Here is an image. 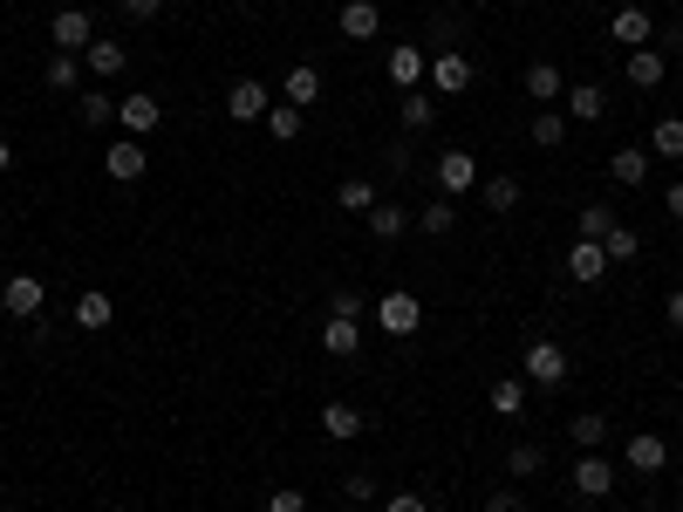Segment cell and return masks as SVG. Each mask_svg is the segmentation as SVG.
I'll use <instances>...</instances> for the list:
<instances>
[{
	"label": "cell",
	"mask_w": 683,
	"mask_h": 512,
	"mask_svg": "<svg viewBox=\"0 0 683 512\" xmlns=\"http://www.w3.org/2000/svg\"><path fill=\"white\" fill-rule=\"evenodd\" d=\"M369 315H376V328H383L390 342H403V336H417V328H424V301H417V294H403V288H390L383 301L369 307Z\"/></svg>",
	"instance_id": "6da1fadb"
},
{
	"label": "cell",
	"mask_w": 683,
	"mask_h": 512,
	"mask_svg": "<svg viewBox=\"0 0 683 512\" xmlns=\"http://www.w3.org/2000/svg\"><path fill=\"white\" fill-rule=\"evenodd\" d=\"M520 369H526L534 390H561V382H568V349L561 342H534V349L520 355Z\"/></svg>",
	"instance_id": "7a4b0ae2"
},
{
	"label": "cell",
	"mask_w": 683,
	"mask_h": 512,
	"mask_svg": "<svg viewBox=\"0 0 683 512\" xmlns=\"http://www.w3.org/2000/svg\"><path fill=\"white\" fill-rule=\"evenodd\" d=\"M424 89H431V96H465V89H472V56H459V48H438V56H431V75H424Z\"/></svg>",
	"instance_id": "3957f363"
},
{
	"label": "cell",
	"mask_w": 683,
	"mask_h": 512,
	"mask_svg": "<svg viewBox=\"0 0 683 512\" xmlns=\"http://www.w3.org/2000/svg\"><path fill=\"white\" fill-rule=\"evenodd\" d=\"M117 123H123V137L144 144V137L164 123V102H158V96H117Z\"/></svg>",
	"instance_id": "277c9868"
},
{
	"label": "cell",
	"mask_w": 683,
	"mask_h": 512,
	"mask_svg": "<svg viewBox=\"0 0 683 512\" xmlns=\"http://www.w3.org/2000/svg\"><path fill=\"white\" fill-rule=\"evenodd\" d=\"M48 41H56V48H62V56H83V48L96 41V21H89L83 8H62L56 21H48Z\"/></svg>",
	"instance_id": "5b68a950"
},
{
	"label": "cell",
	"mask_w": 683,
	"mask_h": 512,
	"mask_svg": "<svg viewBox=\"0 0 683 512\" xmlns=\"http://www.w3.org/2000/svg\"><path fill=\"white\" fill-rule=\"evenodd\" d=\"M383 69H390V83H397V96H403V89H424V75H431V56H424V48H417V41H397Z\"/></svg>",
	"instance_id": "8992f818"
},
{
	"label": "cell",
	"mask_w": 683,
	"mask_h": 512,
	"mask_svg": "<svg viewBox=\"0 0 683 512\" xmlns=\"http://www.w3.org/2000/svg\"><path fill=\"white\" fill-rule=\"evenodd\" d=\"M574 492H581V499H609V492H615V458L581 451V465H574Z\"/></svg>",
	"instance_id": "52a82bcc"
},
{
	"label": "cell",
	"mask_w": 683,
	"mask_h": 512,
	"mask_svg": "<svg viewBox=\"0 0 683 512\" xmlns=\"http://www.w3.org/2000/svg\"><path fill=\"white\" fill-rule=\"evenodd\" d=\"M225 110H233V123H260V117L273 110V89L253 83V75H240V83L225 89Z\"/></svg>",
	"instance_id": "ba28073f"
},
{
	"label": "cell",
	"mask_w": 683,
	"mask_h": 512,
	"mask_svg": "<svg viewBox=\"0 0 683 512\" xmlns=\"http://www.w3.org/2000/svg\"><path fill=\"white\" fill-rule=\"evenodd\" d=\"M103 171L117 178V185H137V178L150 171V150H144L137 137H117V144L103 150Z\"/></svg>",
	"instance_id": "9c48e42d"
},
{
	"label": "cell",
	"mask_w": 683,
	"mask_h": 512,
	"mask_svg": "<svg viewBox=\"0 0 683 512\" xmlns=\"http://www.w3.org/2000/svg\"><path fill=\"white\" fill-rule=\"evenodd\" d=\"M41 301H48V288H41L35 273H14L8 288H0V307H8L14 321H35V315H41Z\"/></svg>",
	"instance_id": "30bf717a"
},
{
	"label": "cell",
	"mask_w": 683,
	"mask_h": 512,
	"mask_svg": "<svg viewBox=\"0 0 683 512\" xmlns=\"http://www.w3.org/2000/svg\"><path fill=\"white\" fill-rule=\"evenodd\" d=\"M438 185H444V198L478 192V158H472V150H444V158H438Z\"/></svg>",
	"instance_id": "8fae6325"
},
{
	"label": "cell",
	"mask_w": 683,
	"mask_h": 512,
	"mask_svg": "<svg viewBox=\"0 0 683 512\" xmlns=\"http://www.w3.org/2000/svg\"><path fill=\"white\" fill-rule=\"evenodd\" d=\"M69 321L83 328V336H103V328L117 321V301L103 294V288H89V294H75V307H69Z\"/></svg>",
	"instance_id": "7c38bea8"
},
{
	"label": "cell",
	"mask_w": 683,
	"mask_h": 512,
	"mask_svg": "<svg viewBox=\"0 0 683 512\" xmlns=\"http://www.w3.org/2000/svg\"><path fill=\"white\" fill-rule=\"evenodd\" d=\"M629 472H643V478H656V472H663L670 465V444L663 438H656V430H636V438H629Z\"/></svg>",
	"instance_id": "4fadbf2b"
},
{
	"label": "cell",
	"mask_w": 683,
	"mask_h": 512,
	"mask_svg": "<svg viewBox=\"0 0 683 512\" xmlns=\"http://www.w3.org/2000/svg\"><path fill=\"white\" fill-rule=\"evenodd\" d=\"M601 273H609V253H601V240H574V246H568V280L595 288Z\"/></svg>",
	"instance_id": "5bb4252c"
},
{
	"label": "cell",
	"mask_w": 683,
	"mask_h": 512,
	"mask_svg": "<svg viewBox=\"0 0 683 512\" xmlns=\"http://www.w3.org/2000/svg\"><path fill=\"white\" fill-rule=\"evenodd\" d=\"M281 102H294V110H315V102H321V69H315V62H294L288 83H281Z\"/></svg>",
	"instance_id": "9a60e30c"
},
{
	"label": "cell",
	"mask_w": 683,
	"mask_h": 512,
	"mask_svg": "<svg viewBox=\"0 0 683 512\" xmlns=\"http://www.w3.org/2000/svg\"><path fill=\"white\" fill-rule=\"evenodd\" d=\"M526 397H534V382H526V376H499L492 390H486L492 417H526Z\"/></svg>",
	"instance_id": "2e32d148"
},
{
	"label": "cell",
	"mask_w": 683,
	"mask_h": 512,
	"mask_svg": "<svg viewBox=\"0 0 683 512\" xmlns=\"http://www.w3.org/2000/svg\"><path fill=\"white\" fill-rule=\"evenodd\" d=\"M123 62H131V48H123V41H89V48H83V69L96 75V83H117Z\"/></svg>",
	"instance_id": "e0dca14e"
},
{
	"label": "cell",
	"mask_w": 683,
	"mask_h": 512,
	"mask_svg": "<svg viewBox=\"0 0 683 512\" xmlns=\"http://www.w3.org/2000/svg\"><path fill=\"white\" fill-rule=\"evenodd\" d=\"M83 56H62V48H56V56H48V69H41V83L48 89H56V96H83Z\"/></svg>",
	"instance_id": "ac0fdd59"
},
{
	"label": "cell",
	"mask_w": 683,
	"mask_h": 512,
	"mask_svg": "<svg viewBox=\"0 0 683 512\" xmlns=\"http://www.w3.org/2000/svg\"><path fill=\"white\" fill-rule=\"evenodd\" d=\"M342 35L349 41H376V28H383V14H376V0H342Z\"/></svg>",
	"instance_id": "d6986e66"
},
{
	"label": "cell",
	"mask_w": 683,
	"mask_h": 512,
	"mask_svg": "<svg viewBox=\"0 0 683 512\" xmlns=\"http://www.w3.org/2000/svg\"><path fill=\"white\" fill-rule=\"evenodd\" d=\"M321 349H328V355H356V349H363V321H356V315H328V321H321Z\"/></svg>",
	"instance_id": "ffe728a7"
},
{
	"label": "cell",
	"mask_w": 683,
	"mask_h": 512,
	"mask_svg": "<svg viewBox=\"0 0 683 512\" xmlns=\"http://www.w3.org/2000/svg\"><path fill=\"white\" fill-rule=\"evenodd\" d=\"M397 117H403V131H431V123H438V96L431 89H403Z\"/></svg>",
	"instance_id": "44dd1931"
},
{
	"label": "cell",
	"mask_w": 683,
	"mask_h": 512,
	"mask_svg": "<svg viewBox=\"0 0 683 512\" xmlns=\"http://www.w3.org/2000/svg\"><path fill=\"white\" fill-rule=\"evenodd\" d=\"M568 117L574 123H601V117H609V89H601V83H574L568 89Z\"/></svg>",
	"instance_id": "7402d4cb"
},
{
	"label": "cell",
	"mask_w": 683,
	"mask_h": 512,
	"mask_svg": "<svg viewBox=\"0 0 683 512\" xmlns=\"http://www.w3.org/2000/svg\"><path fill=\"white\" fill-rule=\"evenodd\" d=\"M663 75H670V56H663V48H629V83H636V89H656Z\"/></svg>",
	"instance_id": "603a6c76"
},
{
	"label": "cell",
	"mask_w": 683,
	"mask_h": 512,
	"mask_svg": "<svg viewBox=\"0 0 683 512\" xmlns=\"http://www.w3.org/2000/svg\"><path fill=\"white\" fill-rule=\"evenodd\" d=\"M609 35H615V41H629V48H649V35H656V21H649V8H615V21H609Z\"/></svg>",
	"instance_id": "cb8c5ba5"
},
{
	"label": "cell",
	"mask_w": 683,
	"mask_h": 512,
	"mask_svg": "<svg viewBox=\"0 0 683 512\" xmlns=\"http://www.w3.org/2000/svg\"><path fill=\"white\" fill-rule=\"evenodd\" d=\"M321 430H328L336 444L363 438V410H356V403H321Z\"/></svg>",
	"instance_id": "d4e9b609"
},
{
	"label": "cell",
	"mask_w": 683,
	"mask_h": 512,
	"mask_svg": "<svg viewBox=\"0 0 683 512\" xmlns=\"http://www.w3.org/2000/svg\"><path fill=\"white\" fill-rule=\"evenodd\" d=\"M526 96H534L540 110H553V102L568 96V89H561V69H553V62H534V69H526Z\"/></svg>",
	"instance_id": "484cf974"
},
{
	"label": "cell",
	"mask_w": 683,
	"mask_h": 512,
	"mask_svg": "<svg viewBox=\"0 0 683 512\" xmlns=\"http://www.w3.org/2000/svg\"><path fill=\"white\" fill-rule=\"evenodd\" d=\"M369 233L390 246V240L411 233V212H403V205H383V198H376V205H369Z\"/></svg>",
	"instance_id": "4316f807"
},
{
	"label": "cell",
	"mask_w": 683,
	"mask_h": 512,
	"mask_svg": "<svg viewBox=\"0 0 683 512\" xmlns=\"http://www.w3.org/2000/svg\"><path fill=\"white\" fill-rule=\"evenodd\" d=\"M609 178H615V185H629V192L649 185V150H615V158H609Z\"/></svg>",
	"instance_id": "83f0119b"
},
{
	"label": "cell",
	"mask_w": 683,
	"mask_h": 512,
	"mask_svg": "<svg viewBox=\"0 0 683 512\" xmlns=\"http://www.w3.org/2000/svg\"><path fill=\"white\" fill-rule=\"evenodd\" d=\"M568 438H574L581 451H601V444H609V417H601V410H581V417L568 424Z\"/></svg>",
	"instance_id": "f1b7e54d"
},
{
	"label": "cell",
	"mask_w": 683,
	"mask_h": 512,
	"mask_svg": "<svg viewBox=\"0 0 683 512\" xmlns=\"http://www.w3.org/2000/svg\"><path fill=\"white\" fill-rule=\"evenodd\" d=\"M649 158H683V117H663V123H656V131H649Z\"/></svg>",
	"instance_id": "f546056e"
},
{
	"label": "cell",
	"mask_w": 683,
	"mask_h": 512,
	"mask_svg": "<svg viewBox=\"0 0 683 512\" xmlns=\"http://www.w3.org/2000/svg\"><path fill=\"white\" fill-rule=\"evenodd\" d=\"M478 198H486L492 212L505 219V212H513V205H520V178H478Z\"/></svg>",
	"instance_id": "4dcf8cb0"
},
{
	"label": "cell",
	"mask_w": 683,
	"mask_h": 512,
	"mask_svg": "<svg viewBox=\"0 0 683 512\" xmlns=\"http://www.w3.org/2000/svg\"><path fill=\"white\" fill-rule=\"evenodd\" d=\"M301 117H308V110H294V102H281V96H273V110H267L260 123H267V131L281 137V144H294V137H301Z\"/></svg>",
	"instance_id": "1f68e13d"
},
{
	"label": "cell",
	"mask_w": 683,
	"mask_h": 512,
	"mask_svg": "<svg viewBox=\"0 0 683 512\" xmlns=\"http://www.w3.org/2000/svg\"><path fill=\"white\" fill-rule=\"evenodd\" d=\"M601 253H609V267L636 260V253H643V233H636V225H609V240H601Z\"/></svg>",
	"instance_id": "d6a6232c"
},
{
	"label": "cell",
	"mask_w": 683,
	"mask_h": 512,
	"mask_svg": "<svg viewBox=\"0 0 683 512\" xmlns=\"http://www.w3.org/2000/svg\"><path fill=\"white\" fill-rule=\"evenodd\" d=\"M336 205H342V212H363V219H369V205H376V178H342Z\"/></svg>",
	"instance_id": "836d02e7"
},
{
	"label": "cell",
	"mask_w": 683,
	"mask_h": 512,
	"mask_svg": "<svg viewBox=\"0 0 683 512\" xmlns=\"http://www.w3.org/2000/svg\"><path fill=\"white\" fill-rule=\"evenodd\" d=\"M417 225H424L431 240H444L451 225H459V198H438V205H424V212H417Z\"/></svg>",
	"instance_id": "e575fe53"
},
{
	"label": "cell",
	"mask_w": 683,
	"mask_h": 512,
	"mask_svg": "<svg viewBox=\"0 0 683 512\" xmlns=\"http://www.w3.org/2000/svg\"><path fill=\"white\" fill-rule=\"evenodd\" d=\"M83 123H89V131L117 123V96H110V89H83Z\"/></svg>",
	"instance_id": "d590c367"
},
{
	"label": "cell",
	"mask_w": 683,
	"mask_h": 512,
	"mask_svg": "<svg viewBox=\"0 0 683 512\" xmlns=\"http://www.w3.org/2000/svg\"><path fill=\"white\" fill-rule=\"evenodd\" d=\"M561 137H568V117H561V110H540V117H534V144H540V150H561Z\"/></svg>",
	"instance_id": "8d00e7d4"
},
{
	"label": "cell",
	"mask_w": 683,
	"mask_h": 512,
	"mask_svg": "<svg viewBox=\"0 0 683 512\" xmlns=\"http://www.w3.org/2000/svg\"><path fill=\"white\" fill-rule=\"evenodd\" d=\"M547 465V451L540 444H513V451H505V472H513V478H534Z\"/></svg>",
	"instance_id": "74e56055"
},
{
	"label": "cell",
	"mask_w": 683,
	"mask_h": 512,
	"mask_svg": "<svg viewBox=\"0 0 683 512\" xmlns=\"http://www.w3.org/2000/svg\"><path fill=\"white\" fill-rule=\"evenodd\" d=\"M581 240H609V225H615V212H609V205H581Z\"/></svg>",
	"instance_id": "f35d334b"
},
{
	"label": "cell",
	"mask_w": 683,
	"mask_h": 512,
	"mask_svg": "<svg viewBox=\"0 0 683 512\" xmlns=\"http://www.w3.org/2000/svg\"><path fill=\"white\" fill-rule=\"evenodd\" d=\"M267 512H308V492H301V485H281V492L267 499Z\"/></svg>",
	"instance_id": "ab89813d"
},
{
	"label": "cell",
	"mask_w": 683,
	"mask_h": 512,
	"mask_svg": "<svg viewBox=\"0 0 683 512\" xmlns=\"http://www.w3.org/2000/svg\"><path fill=\"white\" fill-rule=\"evenodd\" d=\"M383 512H431V499H424V492H390Z\"/></svg>",
	"instance_id": "60d3db41"
},
{
	"label": "cell",
	"mask_w": 683,
	"mask_h": 512,
	"mask_svg": "<svg viewBox=\"0 0 683 512\" xmlns=\"http://www.w3.org/2000/svg\"><path fill=\"white\" fill-rule=\"evenodd\" d=\"M342 492L356 499V505H369V499H376V478H369V472H356V478H342Z\"/></svg>",
	"instance_id": "b9f144b4"
},
{
	"label": "cell",
	"mask_w": 683,
	"mask_h": 512,
	"mask_svg": "<svg viewBox=\"0 0 683 512\" xmlns=\"http://www.w3.org/2000/svg\"><path fill=\"white\" fill-rule=\"evenodd\" d=\"M328 315H356V321H363L369 301H363V294H336V307H328Z\"/></svg>",
	"instance_id": "7bdbcfd3"
},
{
	"label": "cell",
	"mask_w": 683,
	"mask_h": 512,
	"mask_svg": "<svg viewBox=\"0 0 683 512\" xmlns=\"http://www.w3.org/2000/svg\"><path fill=\"white\" fill-rule=\"evenodd\" d=\"M158 8H164V0H123V14H131V21H158Z\"/></svg>",
	"instance_id": "ee69618b"
},
{
	"label": "cell",
	"mask_w": 683,
	"mask_h": 512,
	"mask_svg": "<svg viewBox=\"0 0 683 512\" xmlns=\"http://www.w3.org/2000/svg\"><path fill=\"white\" fill-rule=\"evenodd\" d=\"M486 512H534V505H520L513 492H492V499H486Z\"/></svg>",
	"instance_id": "f6af8a7d"
},
{
	"label": "cell",
	"mask_w": 683,
	"mask_h": 512,
	"mask_svg": "<svg viewBox=\"0 0 683 512\" xmlns=\"http://www.w3.org/2000/svg\"><path fill=\"white\" fill-rule=\"evenodd\" d=\"M663 315H670V328H676V336H683V288H676V294L663 301Z\"/></svg>",
	"instance_id": "bcb514c9"
},
{
	"label": "cell",
	"mask_w": 683,
	"mask_h": 512,
	"mask_svg": "<svg viewBox=\"0 0 683 512\" xmlns=\"http://www.w3.org/2000/svg\"><path fill=\"white\" fill-rule=\"evenodd\" d=\"M663 212H670V219L683 225V185H670V198H663Z\"/></svg>",
	"instance_id": "7dc6e473"
},
{
	"label": "cell",
	"mask_w": 683,
	"mask_h": 512,
	"mask_svg": "<svg viewBox=\"0 0 683 512\" xmlns=\"http://www.w3.org/2000/svg\"><path fill=\"white\" fill-rule=\"evenodd\" d=\"M8 171H14V144H8V137H0V178H8Z\"/></svg>",
	"instance_id": "c3c4849f"
},
{
	"label": "cell",
	"mask_w": 683,
	"mask_h": 512,
	"mask_svg": "<svg viewBox=\"0 0 683 512\" xmlns=\"http://www.w3.org/2000/svg\"><path fill=\"white\" fill-rule=\"evenodd\" d=\"M676 505H683V485H676Z\"/></svg>",
	"instance_id": "681fc988"
}]
</instances>
